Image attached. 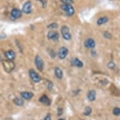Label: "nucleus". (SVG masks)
Instances as JSON below:
<instances>
[{
	"label": "nucleus",
	"instance_id": "1",
	"mask_svg": "<svg viewBox=\"0 0 120 120\" xmlns=\"http://www.w3.org/2000/svg\"><path fill=\"white\" fill-rule=\"evenodd\" d=\"M62 10L65 12L67 16H72L74 13L75 10L73 6L70 4H64L61 6Z\"/></svg>",
	"mask_w": 120,
	"mask_h": 120
},
{
	"label": "nucleus",
	"instance_id": "2",
	"mask_svg": "<svg viewBox=\"0 0 120 120\" xmlns=\"http://www.w3.org/2000/svg\"><path fill=\"white\" fill-rule=\"evenodd\" d=\"M2 63L5 71L7 72H10L15 68V64L12 60H2Z\"/></svg>",
	"mask_w": 120,
	"mask_h": 120
},
{
	"label": "nucleus",
	"instance_id": "3",
	"mask_svg": "<svg viewBox=\"0 0 120 120\" xmlns=\"http://www.w3.org/2000/svg\"><path fill=\"white\" fill-rule=\"evenodd\" d=\"M61 34L63 38L66 40H70L71 39V34L69 31V28L67 26H63L61 28Z\"/></svg>",
	"mask_w": 120,
	"mask_h": 120
},
{
	"label": "nucleus",
	"instance_id": "4",
	"mask_svg": "<svg viewBox=\"0 0 120 120\" xmlns=\"http://www.w3.org/2000/svg\"><path fill=\"white\" fill-rule=\"evenodd\" d=\"M29 75L30 78L35 82H38L41 80V78L39 76V75L35 71L33 70V69H31L29 71Z\"/></svg>",
	"mask_w": 120,
	"mask_h": 120
},
{
	"label": "nucleus",
	"instance_id": "5",
	"mask_svg": "<svg viewBox=\"0 0 120 120\" xmlns=\"http://www.w3.org/2000/svg\"><path fill=\"white\" fill-rule=\"evenodd\" d=\"M35 64L36 66L37 67V69L40 71H42L43 69V61L42 59L39 56H37L35 59Z\"/></svg>",
	"mask_w": 120,
	"mask_h": 120
},
{
	"label": "nucleus",
	"instance_id": "6",
	"mask_svg": "<svg viewBox=\"0 0 120 120\" xmlns=\"http://www.w3.org/2000/svg\"><path fill=\"white\" fill-rule=\"evenodd\" d=\"M67 54H68V49L66 47H62L59 49V52H58V56H59V59H65V57H67Z\"/></svg>",
	"mask_w": 120,
	"mask_h": 120
},
{
	"label": "nucleus",
	"instance_id": "7",
	"mask_svg": "<svg viewBox=\"0 0 120 120\" xmlns=\"http://www.w3.org/2000/svg\"><path fill=\"white\" fill-rule=\"evenodd\" d=\"M32 3L30 1H27L24 4L23 6V11L25 13L29 14L32 12Z\"/></svg>",
	"mask_w": 120,
	"mask_h": 120
},
{
	"label": "nucleus",
	"instance_id": "8",
	"mask_svg": "<svg viewBox=\"0 0 120 120\" xmlns=\"http://www.w3.org/2000/svg\"><path fill=\"white\" fill-rule=\"evenodd\" d=\"M96 45L94 40L93 38H88L84 41V46L88 49H93Z\"/></svg>",
	"mask_w": 120,
	"mask_h": 120
},
{
	"label": "nucleus",
	"instance_id": "9",
	"mask_svg": "<svg viewBox=\"0 0 120 120\" xmlns=\"http://www.w3.org/2000/svg\"><path fill=\"white\" fill-rule=\"evenodd\" d=\"M47 37L49 40H56L59 38V35L57 32L51 30L48 33Z\"/></svg>",
	"mask_w": 120,
	"mask_h": 120
},
{
	"label": "nucleus",
	"instance_id": "10",
	"mask_svg": "<svg viewBox=\"0 0 120 120\" xmlns=\"http://www.w3.org/2000/svg\"><path fill=\"white\" fill-rule=\"evenodd\" d=\"M11 15L14 18H20L22 15V11L18 8H15L13 9L11 12Z\"/></svg>",
	"mask_w": 120,
	"mask_h": 120
},
{
	"label": "nucleus",
	"instance_id": "11",
	"mask_svg": "<svg viewBox=\"0 0 120 120\" xmlns=\"http://www.w3.org/2000/svg\"><path fill=\"white\" fill-rule=\"evenodd\" d=\"M40 102H41L42 104H45L46 106H50L51 104V101L48 98L46 95H43L40 98Z\"/></svg>",
	"mask_w": 120,
	"mask_h": 120
},
{
	"label": "nucleus",
	"instance_id": "12",
	"mask_svg": "<svg viewBox=\"0 0 120 120\" xmlns=\"http://www.w3.org/2000/svg\"><path fill=\"white\" fill-rule=\"evenodd\" d=\"M71 64L74 66L77 67H83V63L80 60L77 59V58H73L71 60Z\"/></svg>",
	"mask_w": 120,
	"mask_h": 120
},
{
	"label": "nucleus",
	"instance_id": "13",
	"mask_svg": "<svg viewBox=\"0 0 120 120\" xmlns=\"http://www.w3.org/2000/svg\"><path fill=\"white\" fill-rule=\"evenodd\" d=\"M5 56L8 60H13L16 57V54L15 53V52H13V50H8L5 52Z\"/></svg>",
	"mask_w": 120,
	"mask_h": 120
},
{
	"label": "nucleus",
	"instance_id": "14",
	"mask_svg": "<svg viewBox=\"0 0 120 120\" xmlns=\"http://www.w3.org/2000/svg\"><path fill=\"white\" fill-rule=\"evenodd\" d=\"M21 96L25 99H30L34 96V94L30 92H22L21 93Z\"/></svg>",
	"mask_w": 120,
	"mask_h": 120
},
{
	"label": "nucleus",
	"instance_id": "15",
	"mask_svg": "<svg viewBox=\"0 0 120 120\" xmlns=\"http://www.w3.org/2000/svg\"><path fill=\"white\" fill-rule=\"evenodd\" d=\"M96 91L94 90H91L89 92L87 97H88L89 100L91 101H94L96 99Z\"/></svg>",
	"mask_w": 120,
	"mask_h": 120
},
{
	"label": "nucleus",
	"instance_id": "16",
	"mask_svg": "<svg viewBox=\"0 0 120 120\" xmlns=\"http://www.w3.org/2000/svg\"><path fill=\"white\" fill-rule=\"evenodd\" d=\"M55 74L58 79H62L63 77V72L60 68L56 67L55 69Z\"/></svg>",
	"mask_w": 120,
	"mask_h": 120
},
{
	"label": "nucleus",
	"instance_id": "17",
	"mask_svg": "<svg viewBox=\"0 0 120 120\" xmlns=\"http://www.w3.org/2000/svg\"><path fill=\"white\" fill-rule=\"evenodd\" d=\"M108 18L106 17V16H103V17H101V18H99L98 20V22H97V23L98 25H101L102 24L106 23L107 22H108Z\"/></svg>",
	"mask_w": 120,
	"mask_h": 120
},
{
	"label": "nucleus",
	"instance_id": "18",
	"mask_svg": "<svg viewBox=\"0 0 120 120\" xmlns=\"http://www.w3.org/2000/svg\"><path fill=\"white\" fill-rule=\"evenodd\" d=\"M14 102L15 103V104H16L17 106H22L24 104V101L21 98H16L14 99Z\"/></svg>",
	"mask_w": 120,
	"mask_h": 120
},
{
	"label": "nucleus",
	"instance_id": "19",
	"mask_svg": "<svg viewBox=\"0 0 120 120\" xmlns=\"http://www.w3.org/2000/svg\"><path fill=\"white\" fill-rule=\"evenodd\" d=\"M91 112H92V109H91L90 107L87 106L86 107V108H85L84 114L85 116H89V115L91 114Z\"/></svg>",
	"mask_w": 120,
	"mask_h": 120
},
{
	"label": "nucleus",
	"instance_id": "20",
	"mask_svg": "<svg viewBox=\"0 0 120 120\" xmlns=\"http://www.w3.org/2000/svg\"><path fill=\"white\" fill-rule=\"evenodd\" d=\"M113 114L115 116H120V108H115L113 109Z\"/></svg>",
	"mask_w": 120,
	"mask_h": 120
},
{
	"label": "nucleus",
	"instance_id": "21",
	"mask_svg": "<svg viewBox=\"0 0 120 120\" xmlns=\"http://www.w3.org/2000/svg\"><path fill=\"white\" fill-rule=\"evenodd\" d=\"M57 27H58V25H57V23H55L50 24L48 26V28H49L50 29H52V28H57Z\"/></svg>",
	"mask_w": 120,
	"mask_h": 120
},
{
	"label": "nucleus",
	"instance_id": "22",
	"mask_svg": "<svg viewBox=\"0 0 120 120\" xmlns=\"http://www.w3.org/2000/svg\"><path fill=\"white\" fill-rule=\"evenodd\" d=\"M108 68H109V69H113V68H114V67H115V64H114L113 62H109V63L108 64Z\"/></svg>",
	"mask_w": 120,
	"mask_h": 120
},
{
	"label": "nucleus",
	"instance_id": "23",
	"mask_svg": "<svg viewBox=\"0 0 120 120\" xmlns=\"http://www.w3.org/2000/svg\"><path fill=\"white\" fill-rule=\"evenodd\" d=\"M64 4H71L73 3V0H60Z\"/></svg>",
	"mask_w": 120,
	"mask_h": 120
},
{
	"label": "nucleus",
	"instance_id": "24",
	"mask_svg": "<svg viewBox=\"0 0 120 120\" xmlns=\"http://www.w3.org/2000/svg\"><path fill=\"white\" fill-rule=\"evenodd\" d=\"M51 120V116H50V114H48L46 117L44 118V120Z\"/></svg>",
	"mask_w": 120,
	"mask_h": 120
},
{
	"label": "nucleus",
	"instance_id": "25",
	"mask_svg": "<svg viewBox=\"0 0 120 120\" xmlns=\"http://www.w3.org/2000/svg\"><path fill=\"white\" fill-rule=\"evenodd\" d=\"M64 120V119H60V120Z\"/></svg>",
	"mask_w": 120,
	"mask_h": 120
},
{
	"label": "nucleus",
	"instance_id": "26",
	"mask_svg": "<svg viewBox=\"0 0 120 120\" xmlns=\"http://www.w3.org/2000/svg\"><path fill=\"white\" fill-rule=\"evenodd\" d=\"M1 60V55H0V61Z\"/></svg>",
	"mask_w": 120,
	"mask_h": 120
}]
</instances>
